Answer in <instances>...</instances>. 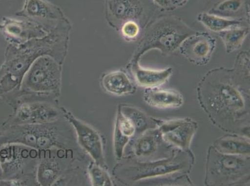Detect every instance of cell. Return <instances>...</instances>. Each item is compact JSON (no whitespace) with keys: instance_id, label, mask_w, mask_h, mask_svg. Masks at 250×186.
<instances>
[{"instance_id":"1","label":"cell","mask_w":250,"mask_h":186,"mask_svg":"<svg viewBox=\"0 0 250 186\" xmlns=\"http://www.w3.org/2000/svg\"><path fill=\"white\" fill-rule=\"evenodd\" d=\"M200 106L212 123L229 133L250 136V53L241 52L232 69L206 73L197 88Z\"/></svg>"},{"instance_id":"2","label":"cell","mask_w":250,"mask_h":186,"mask_svg":"<svg viewBox=\"0 0 250 186\" xmlns=\"http://www.w3.org/2000/svg\"><path fill=\"white\" fill-rule=\"evenodd\" d=\"M195 163L190 149H177L169 157L153 161H140L131 156H124L113 167V175L125 185H191L188 177Z\"/></svg>"},{"instance_id":"3","label":"cell","mask_w":250,"mask_h":186,"mask_svg":"<svg viewBox=\"0 0 250 186\" xmlns=\"http://www.w3.org/2000/svg\"><path fill=\"white\" fill-rule=\"evenodd\" d=\"M67 43L57 36L34 38L20 45L10 44L5 60L0 69V95H8L19 88L25 74L42 56H50L62 64L66 56Z\"/></svg>"},{"instance_id":"4","label":"cell","mask_w":250,"mask_h":186,"mask_svg":"<svg viewBox=\"0 0 250 186\" xmlns=\"http://www.w3.org/2000/svg\"><path fill=\"white\" fill-rule=\"evenodd\" d=\"M6 128L0 136V147L18 144L38 151L60 149L85 152L77 142L73 127L64 117L49 123L17 125Z\"/></svg>"},{"instance_id":"5","label":"cell","mask_w":250,"mask_h":186,"mask_svg":"<svg viewBox=\"0 0 250 186\" xmlns=\"http://www.w3.org/2000/svg\"><path fill=\"white\" fill-rule=\"evenodd\" d=\"M61 63L50 56L38 57L25 74L19 88L6 95L11 106L29 100L59 101L62 87Z\"/></svg>"},{"instance_id":"6","label":"cell","mask_w":250,"mask_h":186,"mask_svg":"<svg viewBox=\"0 0 250 186\" xmlns=\"http://www.w3.org/2000/svg\"><path fill=\"white\" fill-rule=\"evenodd\" d=\"M196 32L176 16L156 18L144 29L130 61L140 62L144 54L153 49L158 50L163 56H169L179 49L186 38Z\"/></svg>"},{"instance_id":"7","label":"cell","mask_w":250,"mask_h":186,"mask_svg":"<svg viewBox=\"0 0 250 186\" xmlns=\"http://www.w3.org/2000/svg\"><path fill=\"white\" fill-rule=\"evenodd\" d=\"M250 156L221 153L213 145L206 156V186H233L249 182Z\"/></svg>"},{"instance_id":"8","label":"cell","mask_w":250,"mask_h":186,"mask_svg":"<svg viewBox=\"0 0 250 186\" xmlns=\"http://www.w3.org/2000/svg\"><path fill=\"white\" fill-rule=\"evenodd\" d=\"M40 152L26 145L10 144L0 147L2 179L20 181L24 186H40L36 179Z\"/></svg>"},{"instance_id":"9","label":"cell","mask_w":250,"mask_h":186,"mask_svg":"<svg viewBox=\"0 0 250 186\" xmlns=\"http://www.w3.org/2000/svg\"><path fill=\"white\" fill-rule=\"evenodd\" d=\"M40 152L36 179L40 186H54L74 167L77 161L86 162L87 154L72 149H52Z\"/></svg>"},{"instance_id":"10","label":"cell","mask_w":250,"mask_h":186,"mask_svg":"<svg viewBox=\"0 0 250 186\" xmlns=\"http://www.w3.org/2000/svg\"><path fill=\"white\" fill-rule=\"evenodd\" d=\"M154 4L151 0H106V18L117 31L129 21L137 22L144 31L155 11Z\"/></svg>"},{"instance_id":"11","label":"cell","mask_w":250,"mask_h":186,"mask_svg":"<svg viewBox=\"0 0 250 186\" xmlns=\"http://www.w3.org/2000/svg\"><path fill=\"white\" fill-rule=\"evenodd\" d=\"M14 112L5 126L49 123L63 117L59 101L29 100L13 106Z\"/></svg>"},{"instance_id":"12","label":"cell","mask_w":250,"mask_h":186,"mask_svg":"<svg viewBox=\"0 0 250 186\" xmlns=\"http://www.w3.org/2000/svg\"><path fill=\"white\" fill-rule=\"evenodd\" d=\"M61 110L63 117L73 127L81 148L97 165L107 169L104 156V140L99 131L90 124L78 119L65 107H61Z\"/></svg>"},{"instance_id":"13","label":"cell","mask_w":250,"mask_h":186,"mask_svg":"<svg viewBox=\"0 0 250 186\" xmlns=\"http://www.w3.org/2000/svg\"><path fill=\"white\" fill-rule=\"evenodd\" d=\"M129 156L140 161H153L169 157L177 149L164 141L158 128L148 129L133 138Z\"/></svg>"},{"instance_id":"14","label":"cell","mask_w":250,"mask_h":186,"mask_svg":"<svg viewBox=\"0 0 250 186\" xmlns=\"http://www.w3.org/2000/svg\"><path fill=\"white\" fill-rule=\"evenodd\" d=\"M158 128L167 144L172 148L187 150L190 149L198 124L188 117L165 121L158 119Z\"/></svg>"},{"instance_id":"15","label":"cell","mask_w":250,"mask_h":186,"mask_svg":"<svg viewBox=\"0 0 250 186\" xmlns=\"http://www.w3.org/2000/svg\"><path fill=\"white\" fill-rule=\"evenodd\" d=\"M217 45V40L208 32L193 34L184 40L179 48L182 56L197 66L210 62Z\"/></svg>"},{"instance_id":"16","label":"cell","mask_w":250,"mask_h":186,"mask_svg":"<svg viewBox=\"0 0 250 186\" xmlns=\"http://www.w3.org/2000/svg\"><path fill=\"white\" fill-rule=\"evenodd\" d=\"M0 30L15 45L23 44L26 41L45 36L46 32L38 24L20 20L4 18L0 22Z\"/></svg>"},{"instance_id":"17","label":"cell","mask_w":250,"mask_h":186,"mask_svg":"<svg viewBox=\"0 0 250 186\" xmlns=\"http://www.w3.org/2000/svg\"><path fill=\"white\" fill-rule=\"evenodd\" d=\"M137 85L145 88L157 87L168 80L173 73L171 67L163 70H151L143 68L140 62L129 61L126 67Z\"/></svg>"},{"instance_id":"18","label":"cell","mask_w":250,"mask_h":186,"mask_svg":"<svg viewBox=\"0 0 250 186\" xmlns=\"http://www.w3.org/2000/svg\"><path fill=\"white\" fill-rule=\"evenodd\" d=\"M136 136L137 130L135 125L118 108L113 134L114 155L118 162L124 157L127 145Z\"/></svg>"},{"instance_id":"19","label":"cell","mask_w":250,"mask_h":186,"mask_svg":"<svg viewBox=\"0 0 250 186\" xmlns=\"http://www.w3.org/2000/svg\"><path fill=\"white\" fill-rule=\"evenodd\" d=\"M102 88L106 93L114 96L133 94L136 87L124 70H115L103 74L100 79Z\"/></svg>"},{"instance_id":"20","label":"cell","mask_w":250,"mask_h":186,"mask_svg":"<svg viewBox=\"0 0 250 186\" xmlns=\"http://www.w3.org/2000/svg\"><path fill=\"white\" fill-rule=\"evenodd\" d=\"M145 103L158 109H173L181 107L184 103L183 95L174 90L146 88L144 92Z\"/></svg>"},{"instance_id":"21","label":"cell","mask_w":250,"mask_h":186,"mask_svg":"<svg viewBox=\"0 0 250 186\" xmlns=\"http://www.w3.org/2000/svg\"><path fill=\"white\" fill-rule=\"evenodd\" d=\"M208 13L250 23V0H222L215 4Z\"/></svg>"},{"instance_id":"22","label":"cell","mask_w":250,"mask_h":186,"mask_svg":"<svg viewBox=\"0 0 250 186\" xmlns=\"http://www.w3.org/2000/svg\"><path fill=\"white\" fill-rule=\"evenodd\" d=\"M213 147L223 153L250 156V139L245 136L229 133L218 138Z\"/></svg>"},{"instance_id":"23","label":"cell","mask_w":250,"mask_h":186,"mask_svg":"<svg viewBox=\"0 0 250 186\" xmlns=\"http://www.w3.org/2000/svg\"><path fill=\"white\" fill-rule=\"evenodd\" d=\"M21 14L44 21H59L62 18L60 11L45 0H26Z\"/></svg>"},{"instance_id":"24","label":"cell","mask_w":250,"mask_h":186,"mask_svg":"<svg viewBox=\"0 0 250 186\" xmlns=\"http://www.w3.org/2000/svg\"><path fill=\"white\" fill-rule=\"evenodd\" d=\"M118 108L135 125L137 136L148 129L158 128V119L148 116L139 109L125 104H119Z\"/></svg>"},{"instance_id":"25","label":"cell","mask_w":250,"mask_h":186,"mask_svg":"<svg viewBox=\"0 0 250 186\" xmlns=\"http://www.w3.org/2000/svg\"><path fill=\"white\" fill-rule=\"evenodd\" d=\"M197 20L208 30L216 33L231 28L250 26V23L247 22L228 19L206 12L199 13Z\"/></svg>"},{"instance_id":"26","label":"cell","mask_w":250,"mask_h":186,"mask_svg":"<svg viewBox=\"0 0 250 186\" xmlns=\"http://www.w3.org/2000/svg\"><path fill=\"white\" fill-rule=\"evenodd\" d=\"M221 38L227 54L238 51L250 34V26L238 27L217 33Z\"/></svg>"},{"instance_id":"27","label":"cell","mask_w":250,"mask_h":186,"mask_svg":"<svg viewBox=\"0 0 250 186\" xmlns=\"http://www.w3.org/2000/svg\"><path fill=\"white\" fill-rule=\"evenodd\" d=\"M87 172L91 185L94 186H112L113 182L107 169L90 161L87 166Z\"/></svg>"},{"instance_id":"28","label":"cell","mask_w":250,"mask_h":186,"mask_svg":"<svg viewBox=\"0 0 250 186\" xmlns=\"http://www.w3.org/2000/svg\"><path fill=\"white\" fill-rule=\"evenodd\" d=\"M142 31V27L134 21L125 22L120 29L123 37L128 41H134L137 39Z\"/></svg>"},{"instance_id":"29","label":"cell","mask_w":250,"mask_h":186,"mask_svg":"<svg viewBox=\"0 0 250 186\" xmlns=\"http://www.w3.org/2000/svg\"><path fill=\"white\" fill-rule=\"evenodd\" d=\"M152 1L161 10L173 11L177 8L174 0H152Z\"/></svg>"},{"instance_id":"30","label":"cell","mask_w":250,"mask_h":186,"mask_svg":"<svg viewBox=\"0 0 250 186\" xmlns=\"http://www.w3.org/2000/svg\"><path fill=\"white\" fill-rule=\"evenodd\" d=\"M175 4H176V7H180V6L184 5L188 0H174Z\"/></svg>"}]
</instances>
